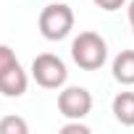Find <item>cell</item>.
<instances>
[{"label":"cell","mask_w":134,"mask_h":134,"mask_svg":"<svg viewBox=\"0 0 134 134\" xmlns=\"http://www.w3.org/2000/svg\"><path fill=\"white\" fill-rule=\"evenodd\" d=\"M29 131V124L19 116H5L0 118V134H26Z\"/></svg>","instance_id":"obj_8"},{"label":"cell","mask_w":134,"mask_h":134,"mask_svg":"<svg viewBox=\"0 0 134 134\" xmlns=\"http://www.w3.org/2000/svg\"><path fill=\"white\" fill-rule=\"evenodd\" d=\"M58 110L63 118H87L92 110V92L87 87H66L58 95Z\"/></svg>","instance_id":"obj_4"},{"label":"cell","mask_w":134,"mask_h":134,"mask_svg":"<svg viewBox=\"0 0 134 134\" xmlns=\"http://www.w3.org/2000/svg\"><path fill=\"white\" fill-rule=\"evenodd\" d=\"M71 58L79 69L84 71H97L108 60V45L97 32H79L71 42Z\"/></svg>","instance_id":"obj_1"},{"label":"cell","mask_w":134,"mask_h":134,"mask_svg":"<svg viewBox=\"0 0 134 134\" xmlns=\"http://www.w3.org/2000/svg\"><path fill=\"white\" fill-rule=\"evenodd\" d=\"M113 116L124 126H134V92H118L113 97Z\"/></svg>","instance_id":"obj_7"},{"label":"cell","mask_w":134,"mask_h":134,"mask_svg":"<svg viewBox=\"0 0 134 134\" xmlns=\"http://www.w3.org/2000/svg\"><path fill=\"white\" fill-rule=\"evenodd\" d=\"M92 3L97 5V8H103V11H118V8H124L126 5V0H92Z\"/></svg>","instance_id":"obj_11"},{"label":"cell","mask_w":134,"mask_h":134,"mask_svg":"<svg viewBox=\"0 0 134 134\" xmlns=\"http://www.w3.org/2000/svg\"><path fill=\"white\" fill-rule=\"evenodd\" d=\"M16 63H19L16 53H13L8 45H0V74H3V71H8L11 66H16Z\"/></svg>","instance_id":"obj_9"},{"label":"cell","mask_w":134,"mask_h":134,"mask_svg":"<svg viewBox=\"0 0 134 134\" xmlns=\"http://www.w3.org/2000/svg\"><path fill=\"white\" fill-rule=\"evenodd\" d=\"M113 79L118 84H134V50H121L113 58Z\"/></svg>","instance_id":"obj_6"},{"label":"cell","mask_w":134,"mask_h":134,"mask_svg":"<svg viewBox=\"0 0 134 134\" xmlns=\"http://www.w3.org/2000/svg\"><path fill=\"white\" fill-rule=\"evenodd\" d=\"M129 24H131V32H134V0L129 3Z\"/></svg>","instance_id":"obj_12"},{"label":"cell","mask_w":134,"mask_h":134,"mask_svg":"<svg viewBox=\"0 0 134 134\" xmlns=\"http://www.w3.org/2000/svg\"><path fill=\"white\" fill-rule=\"evenodd\" d=\"M74 29V11L63 3V0H53L50 5L42 8L40 13V34L50 42L66 40Z\"/></svg>","instance_id":"obj_2"},{"label":"cell","mask_w":134,"mask_h":134,"mask_svg":"<svg viewBox=\"0 0 134 134\" xmlns=\"http://www.w3.org/2000/svg\"><path fill=\"white\" fill-rule=\"evenodd\" d=\"M32 79L45 87V90H58L66 84L69 79V69H66V63L53 55V53H40L34 60H32Z\"/></svg>","instance_id":"obj_3"},{"label":"cell","mask_w":134,"mask_h":134,"mask_svg":"<svg viewBox=\"0 0 134 134\" xmlns=\"http://www.w3.org/2000/svg\"><path fill=\"white\" fill-rule=\"evenodd\" d=\"M60 134H90V126L82 124V118H69V124L60 126Z\"/></svg>","instance_id":"obj_10"},{"label":"cell","mask_w":134,"mask_h":134,"mask_svg":"<svg viewBox=\"0 0 134 134\" xmlns=\"http://www.w3.org/2000/svg\"><path fill=\"white\" fill-rule=\"evenodd\" d=\"M26 87H29V76L21 69V63L11 66L8 71L0 74V92H3L5 97H21L26 92Z\"/></svg>","instance_id":"obj_5"}]
</instances>
